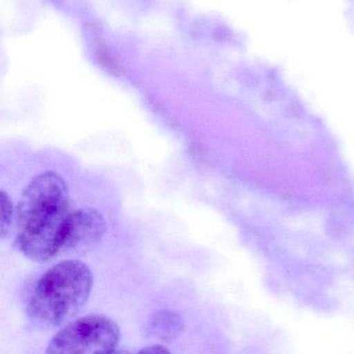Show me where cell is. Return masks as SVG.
<instances>
[{
  "instance_id": "cell-1",
  "label": "cell",
  "mask_w": 354,
  "mask_h": 354,
  "mask_svg": "<svg viewBox=\"0 0 354 354\" xmlns=\"http://www.w3.org/2000/svg\"><path fill=\"white\" fill-rule=\"evenodd\" d=\"M72 211L65 180L55 171L35 177L17 206L16 244L30 260L43 262L62 252Z\"/></svg>"
},
{
  "instance_id": "cell-2",
  "label": "cell",
  "mask_w": 354,
  "mask_h": 354,
  "mask_svg": "<svg viewBox=\"0 0 354 354\" xmlns=\"http://www.w3.org/2000/svg\"><path fill=\"white\" fill-rule=\"evenodd\" d=\"M93 283L92 270L82 261L55 265L37 283L28 302V316L45 326L67 322L88 301Z\"/></svg>"
},
{
  "instance_id": "cell-3",
  "label": "cell",
  "mask_w": 354,
  "mask_h": 354,
  "mask_svg": "<svg viewBox=\"0 0 354 354\" xmlns=\"http://www.w3.org/2000/svg\"><path fill=\"white\" fill-rule=\"evenodd\" d=\"M121 341L119 325L104 315H88L55 333L47 354L115 353Z\"/></svg>"
},
{
  "instance_id": "cell-4",
  "label": "cell",
  "mask_w": 354,
  "mask_h": 354,
  "mask_svg": "<svg viewBox=\"0 0 354 354\" xmlns=\"http://www.w3.org/2000/svg\"><path fill=\"white\" fill-rule=\"evenodd\" d=\"M106 231V221L96 209L84 208L71 212L62 250H82L100 241Z\"/></svg>"
},
{
  "instance_id": "cell-5",
  "label": "cell",
  "mask_w": 354,
  "mask_h": 354,
  "mask_svg": "<svg viewBox=\"0 0 354 354\" xmlns=\"http://www.w3.org/2000/svg\"><path fill=\"white\" fill-rule=\"evenodd\" d=\"M147 330L152 337L165 343H171L183 333L184 321L173 310H155L149 318Z\"/></svg>"
},
{
  "instance_id": "cell-6",
  "label": "cell",
  "mask_w": 354,
  "mask_h": 354,
  "mask_svg": "<svg viewBox=\"0 0 354 354\" xmlns=\"http://www.w3.org/2000/svg\"><path fill=\"white\" fill-rule=\"evenodd\" d=\"M13 216L14 206L12 198L5 190H1L0 192V236L3 239L9 235Z\"/></svg>"
},
{
  "instance_id": "cell-7",
  "label": "cell",
  "mask_w": 354,
  "mask_h": 354,
  "mask_svg": "<svg viewBox=\"0 0 354 354\" xmlns=\"http://www.w3.org/2000/svg\"><path fill=\"white\" fill-rule=\"evenodd\" d=\"M138 353H148V354H160V353H169V350L162 345H152L148 347L142 348L138 351Z\"/></svg>"
}]
</instances>
